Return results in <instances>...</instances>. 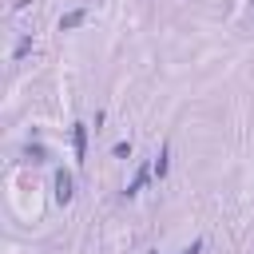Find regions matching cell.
I'll list each match as a JSON object with an SVG mask.
<instances>
[{
	"label": "cell",
	"mask_w": 254,
	"mask_h": 254,
	"mask_svg": "<svg viewBox=\"0 0 254 254\" xmlns=\"http://www.w3.org/2000/svg\"><path fill=\"white\" fill-rule=\"evenodd\" d=\"M71 147H75V163H83V155H87V123L71 127Z\"/></svg>",
	"instance_id": "cell-2"
},
{
	"label": "cell",
	"mask_w": 254,
	"mask_h": 254,
	"mask_svg": "<svg viewBox=\"0 0 254 254\" xmlns=\"http://www.w3.org/2000/svg\"><path fill=\"white\" fill-rule=\"evenodd\" d=\"M71 198H75V179H71V171H67V167H60V171H56V202H60V206H67Z\"/></svg>",
	"instance_id": "cell-1"
},
{
	"label": "cell",
	"mask_w": 254,
	"mask_h": 254,
	"mask_svg": "<svg viewBox=\"0 0 254 254\" xmlns=\"http://www.w3.org/2000/svg\"><path fill=\"white\" fill-rule=\"evenodd\" d=\"M28 52H32V36H24V40L16 44V52H12V60H24Z\"/></svg>",
	"instance_id": "cell-6"
},
{
	"label": "cell",
	"mask_w": 254,
	"mask_h": 254,
	"mask_svg": "<svg viewBox=\"0 0 254 254\" xmlns=\"http://www.w3.org/2000/svg\"><path fill=\"white\" fill-rule=\"evenodd\" d=\"M179 254H202V238H194V242H190V246H183Z\"/></svg>",
	"instance_id": "cell-9"
},
{
	"label": "cell",
	"mask_w": 254,
	"mask_h": 254,
	"mask_svg": "<svg viewBox=\"0 0 254 254\" xmlns=\"http://www.w3.org/2000/svg\"><path fill=\"white\" fill-rule=\"evenodd\" d=\"M83 20H87V8H71V12L60 16V32H71V28H79Z\"/></svg>",
	"instance_id": "cell-3"
},
{
	"label": "cell",
	"mask_w": 254,
	"mask_h": 254,
	"mask_svg": "<svg viewBox=\"0 0 254 254\" xmlns=\"http://www.w3.org/2000/svg\"><path fill=\"white\" fill-rule=\"evenodd\" d=\"M167 167H171V147L163 143V147H159V155H155V163H151V171H155V179H163V175H167Z\"/></svg>",
	"instance_id": "cell-5"
},
{
	"label": "cell",
	"mask_w": 254,
	"mask_h": 254,
	"mask_svg": "<svg viewBox=\"0 0 254 254\" xmlns=\"http://www.w3.org/2000/svg\"><path fill=\"white\" fill-rule=\"evenodd\" d=\"M151 175H155L151 167H139V171H135V179L127 183V190H123V194H127V198H135V194H139V190L147 187V179H151Z\"/></svg>",
	"instance_id": "cell-4"
},
{
	"label": "cell",
	"mask_w": 254,
	"mask_h": 254,
	"mask_svg": "<svg viewBox=\"0 0 254 254\" xmlns=\"http://www.w3.org/2000/svg\"><path fill=\"white\" fill-rule=\"evenodd\" d=\"M111 155H115V159H127V155H131V143H127V139H119V143L111 147Z\"/></svg>",
	"instance_id": "cell-7"
},
{
	"label": "cell",
	"mask_w": 254,
	"mask_h": 254,
	"mask_svg": "<svg viewBox=\"0 0 254 254\" xmlns=\"http://www.w3.org/2000/svg\"><path fill=\"white\" fill-rule=\"evenodd\" d=\"M28 155H32V163H44V159H48V151H44L40 143H36V147H28Z\"/></svg>",
	"instance_id": "cell-8"
}]
</instances>
